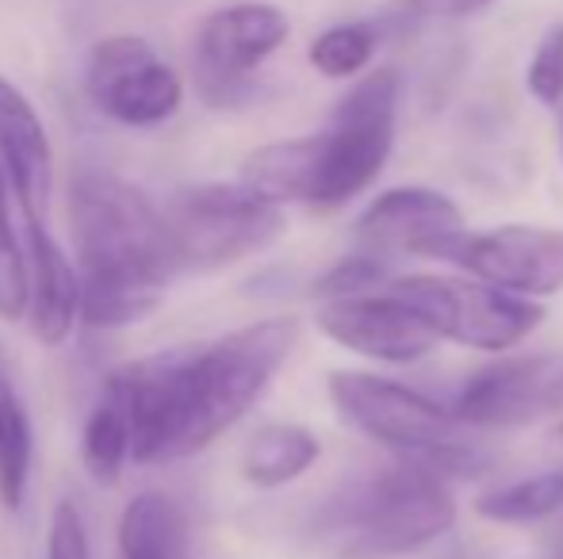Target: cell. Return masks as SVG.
Instances as JSON below:
<instances>
[{
    "label": "cell",
    "instance_id": "cell-15",
    "mask_svg": "<svg viewBox=\"0 0 563 559\" xmlns=\"http://www.w3.org/2000/svg\"><path fill=\"white\" fill-rule=\"evenodd\" d=\"M0 165L12 180L23 215L43 219L54 180L51 138H46V123L27 100V92L15 89L4 74H0Z\"/></svg>",
    "mask_w": 563,
    "mask_h": 559
},
{
    "label": "cell",
    "instance_id": "cell-23",
    "mask_svg": "<svg viewBox=\"0 0 563 559\" xmlns=\"http://www.w3.org/2000/svg\"><path fill=\"white\" fill-rule=\"evenodd\" d=\"M526 89L537 104L556 108L563 100V23H552L526 66Z\"/></svg>",
    "mask_w": 563,
    "mask_h": 559
},
{
    "label": "cell",
    "instance_id": "cell-13",
    "mask_svg": "<svg viewBox=\"0 0 563 559\" xmlns=\"http://www.w3.org/2000/svg\"><path fill=\"white\" fill-rule=\"evenodd\" d=\"M452 265L479 277L503 291L526 299H544L563 291V231L549 226H495V231L472 234L456 249Z\"/></svg>",
    "mask_w": 563,
    "mask_h": 559
},
{
    "label": "cell",
    "instance_id": "cell-3",
    "mask_svg": "<svg viewBox=\"0 0 563 559\" xmlns=\"http://www.w3.org/2000/svg\"><path fill=\"white\" fill-rule=\"evenodd\" d=\"M399 123V74L376 69L338 100L330 127L253 149L242 180L273 203H307L334 211L384 172Z\"/></svg>",
    "mask_w": 563,
    "mask_h": 559
},
{
    "label": "cell",
    "instance_id": "cell-4",
    "mask_svg": "<svg viewBox=\"0 0 563 559\" xmlns=\"http://www.w3.org/2000/svg\"><path fill=\"white\" fill-rule=\"evenodd\" d=\"M327 391L341 422L407 460L426 463L441 476H475L487 463L464 440V422L452 414V406H438L422 391L368 372H334Z\"/></svg>",
    "mask_w": 563,
    "mask_h": 559
},
{
    "label": "cell",
    "instance_id": "cell-11",
    "mask_svg": "<svg viewBox=\"0 0 563 559\" xmlns=\"http://www.w3.org/2000/svg\"><path fill=\"white\" fill-rule=\"evenodd\" d=\"M563 403V357L533 353V357H503L464 380L452 399V414L475 429H514Z\"/></svg>",
    "mask_w": 563,
    "mask_h": 559
},
{
    "label": "cell",
    "instance_id": "cell-14",
    "mask_svg": "<svg viewBox=\"0 0 563 559\" xmlns=\"http://www.w3.org/2000/svg\"><path fill=\"white\" fill-rule=\"evenodd\" d=\"M27 234V326L43 345H62L81 318V272L51 238L43 219L23 215Z\"/></svg>",
    "mask_w": 563,
    "mask_h": 559
},
{
    "label": "cell",
    "instance_id": "cell-7",
    "mask_svg": "<svg viewBox=\"0 0 563 559\" xmlns=\"http://www.w3.org/2000/svg\"><path fill=\"white\" fill-rule=\"evenodd\" d=\"M391 291L410 299L433 322L441 342L483 353L514 349L544 322V306L537 299L514 295L479 277H402Z\"/></svg>",
    "mask_w": 563,
    "mask_h": 559
},
{
    "label": "cell",
    "instance_id": "cell-16",
    "mask_svg": "<svg viewBox=\"0 0 563 559\" xmlns=\"http://www.w3.org/2000/svg\"><path fill=\"white\" fill-rule=\"evenodd\" d=\"M31 463H35V425L20 388V368L8 345L0 342V502L20 510L27 502Z\"/></svg>",
    "mask_w": 563,
    "mask_h": 559
},
{
    "label": "cell",
    "instance_id": "cell-18",
    "mask_svg": "<svg viewBox=\"0 0 563 559\" xmlns=\"http://www.w3.org/2000/svg\"><path fill=\"white\" fill-rule=\"evenodd\" d=\"M319 456L322 445L307 425L276 422L253 433L250 445L242 448V479L261 491H276L307 476Z\"/></svg>",
    "mask_w": 563,
    "mask_h": 559
},
{
    "label": "cell",
    "instance_id": "cell-24",
    "mask_svg": "<svg viewBox=\"0 0 563 559\" xmlns=\"http://www.w3.org/2000/svg\"><path fill=\"white\" fill-rule=\"evenodd\" d=\"M387 280L384 257L376 254H356V257H341L334 269H327L314 280V295L319 299H345V295H361V291L376 288Z\"/></svg>",
    "mask_w": 563,
    "mask_h": 559
},
{
    "label": "cell",
    "instance_id": "cell-10",
    "mask_svg": "<svg viewBox=\"0 0 563 559\" xmlns=\"http://www.w3.org/2000/svg\"><path fill=\"white\" fill-rule=\"evenodd\" d=\"M319 329L341 349L379 365H415L441 345L433 322L391 288L322 303Z\"/></svg>",
    "mask_w": 563,
    "mask_h": 559
},
{
    "label": "cell",
    "instance_id": "cell-20",
    "mask_svg": "<svg viewBox=\"0 0 563 559\" xmlns=\"http://www.w3.org/2000/svg\"><path fill=\"white\" fill-rule=\"evenodd\" d=\"M563 510V471H541V476L514 479V483L487 491L475 499V514L495 525H529Z\"/></svg>",
    "mask_w": 563,
    "mask_h": 559
},
{
    "label": "cell",
    "instance_id": "cell-2",
    "mask_svg": "<svg viewBox=\"0 0 563 559\" xmlns=\"http://www.w3.org/2000/svg\"><path fill=\"white\" fill-rule=\"evenodd\" d=\"M69 234L81 272V322L119 329L162 306L177 269L165 211L112 172H81L69 185Z\"/></svg>",
    "mask_w": 563,
    "mask_h": 559
},
{
    "label": "cell",
    "instance_id": "cell-9",
    "mask_svg": "<svg viewBox=\"0 0 563 559\" xmlns=\"http://www.w3.org/2000/svg\"><path fill=\"white\" fill-rule=\"evenodd\" d=\"M288 15L265 0H238L216 8L196 27L192 69L203 100L227 108L250 92L253 69L288 43Z\"/></svg>",
    "mask_w": 563,
    "mask_h": 559
},
{
    "label": "cell",
    "instance_id": "cell-6",
    "mask_svg": "<svg viewBox=\"0 0 563 559\" xmlns=\"http://www.w3.org/2000/svg\"><path fill=\"white\" fill-rule=\"evenodd\" d=\"M180 272H216L261 254L284 231V211L245 180L180 188L165 208Z\"/></svg>",
    "mask_w": 563,
    "mask_h": 559
},
{
    "label": "cell",
    "instance_id": "cell-12",
    "mask_svg": "<svg viewBox=\"0 0 563 559\" xmlns=\"http://www.w3.org/2000/svg\"><path fill=\"white\" fill-rule=\"evenodd\" d=\"M364 254L376 257H438L452 261L464 246L467 226L460 208L438 188H391L376 195L356 219Z\"/></svg>",
    "mask_w": 563,
    "mask_h": 559
},
{
    "label": "cell",
    "instance_id": "cell-21",
    "mask_svg": "<svg viewBox=\"0 0 563 559\" xmlns=\"http://www.w3.org/2000/svg\"><path fill=\"white\" fill-rule=\"evenodd\" d=\"M376 46H379V31L372 23H334V27H327L314 38L307 58H311V66L322 77L345 81V77H356L368 66Z\"/></svg>",
    "mask_w": 563,
    "mask_h": 559
},
{
    "label": "cell",
    "instance_id": "cell-19",
    "mask_svg": "<svg viewBox=\"0 0 563 559\" xmlns=\"http://www.w3.org/2000/svg\"><path fill=\"white\" fill-rule=\"evenodd\" d=\"M119 559H188V517L169 494L146 491L119 517Z\"/></svg>",
    "mask_w": 563,
    "mask_h": 559
},
{
    "label": "cell",
    "instance_id": "cell-26",
    "mask_svg": "<svg viewBox=\"0 0 563 559\" xmlns=\"http://www.w3.org/2000/svg\"><path fill=\"white\" fill-rule=\"evenodd\" d=\"M495 0H402V15L418 23L430 20H472V15L487 12Z\"/></svg>",
    "mask_w": 563,
    "mask_h": 559
},
{
    "label": "cell",
    "instance_id": "cell-1",
    "mask_svg": "<svg viewBox=\"0 0 563 559\" xmlns=\"http://www.w3.org/2000/svg\"><path fill=\"white\" fill-rule=\"evenodd\" d=\"M299 342L296 318H265L200 349H165L126 365L134 463L203 452L253 411Z\"/></svg>",
    "mask_w": 563,
    "mask_h": 559
},
{
    "label": "cell",
    "instance_id": "cell-8",
    "mask_svg": "<svg viewBox=\"0 0 563 559\" xmlns=\"http://www.w3.org/2000/svg\"><path fill=\"white\" fill-rule=\"evenodd\" d=\"M85 92L123 127H157L185 104L180 74L139 35H108L89 51Z\"/></svg>",
    "mask_w": 563,
    "mask_h": 559
},
{
    "label": "cell",
    "instance_id": "cell-17",
    "mask_svg": "<svg viewBox=\"0 0 563 559\" xmlns=\"http://www.w3.org/2000/svg\"><path fill=\"white\" fill-rule=\"evenodd\" d=\"M134 452V429H131V391H126L123 368L112 372L100 388L92 414L81 429V463L92 483L115 487L123 476V463Z\"/></svg>",
    "mask_w": 563,
    "mask_h": 559
},
{
    "label": "cell",
    "instance_id": "cell-25",
    "mask_svg": "<svg viewBox=\"0 0 563 559\" xmlns=\"http://www.w3.org/2000/svg\"><path fill=\"white\" fill-rule=\"evenodd\" d=\"M46 559H92L89 529L77 514L74 502H58L51 514V533H46Z\"/></svg>",
    "mask_w": 563,
    "mask_h": 559
},
{
    "label": "cell",
    "instance_id": "cell-22",
    "mask_svg": "<svg viewBox=\"0 0 563 559\" xmlns=\"http://www.w3.org/2000/svg\"><path fill=\"white\" fill-rule=\"evenodd\" d=\"M8 192L12 180L0 165V318L20 322L27 314V246L15 234Z\"/></svg>",
    "mask_w": 563,
    "mask_h": 559
},
{
    "label": "cell",
    "instance_id": "cell-5",
    "mask_svg": "<svg viewBox=\"0 0 563 559\" xmlns=\"http://www.w3.org/2000/svg\"><path fill=\"white\" fill-rule=\"evenodd\" d=\"M456 525V499L441 471L407 460L349 491L338 529L364 556H407L433 545Z\"/></svg>",
    "mask_w": 563,
    "mask_h": 559
}]
</instances>
